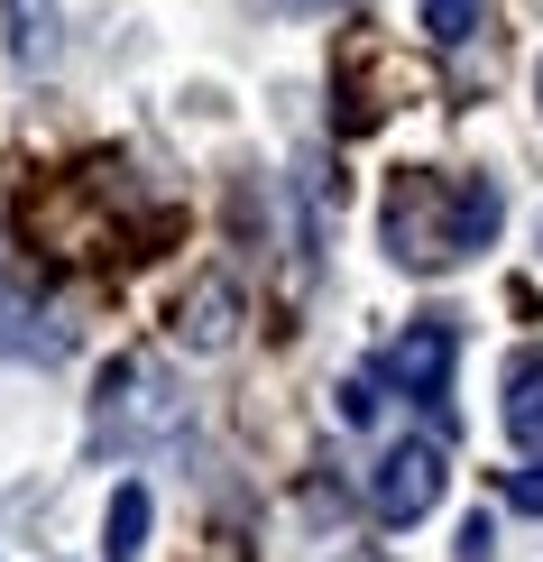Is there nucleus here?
Listing matches in <instances>:
<instances>
[{"label":"nucleus","mask_w":543,"mask_h":562,"mask_svg":"<svg viewBox=\"0 0 543 562\" xmlns=\"http://www.w3.org/2000/svg\"><path fill=\"white\" fill-rule=\"evenodd\" d=\"M534 92H543V75H534Z\"/></svg>","instance_id":"obj_15"},{"label":"nucleus","mask_w":543,"mask_h":562,"mask_svg":"<svg viewBox=\"0 0 543 562\" xmlns=\"http://www.w3.org/2000/svg\"><path fill=\"white\" fill-rule=\"evenodd\" d=\"M65 341H75V333H65L56 304H37V295H0V350H19V360H56Z\"/></svg>","instance_id":"obj_6"},{"label":"nucleus","mask_w":543,"mask_h":562,"mask_svg":"<svg viewBox=\"0 0 543 562\" xmlns=\"http://www.w3.org/2000/svg\"><path fill=\"white\" fill-rule=\"evenodd\" d=\"M92 425H102L111 452H129V442H157V434H176V387H167V369L157 360H111V379H102V406H92Z\"/></svg>","instance_id":"obj_3"},{"label":"nucleus","mask_w":543,"mask_h":562,"mask_svg":"<svg viewBox=\"0 0 543 562\" xmlns=\"http://www.w3.org/2000/svg\"><path fill=\"white\" fill-rule=\"evenodd\" d=\"M0 19H10V56L19 65L56 56V0H0Z\"/></svg>","instance_id":"obj_9"},{"label":"nucleus","mask_w":543,"mask_h":562,"mask_svg":"<svg viewBox=\"0 0 543 562\" xmlns=\"http://www.w3.org/2000/svg\"><path fill=\"white\" fill-rule=\"evenodd\" d=\"M415 19H423V37L433 46H470L488 29V0H415Z\"/></svg>","instance_id":"obj_10"},{"label":"nucleus","mask_w":543,"mask_h":562,"mask_svg":"<svg viewBox=\"0 0 543 562\" xmlns=\"http://www.w3.org/2000/svg\"><path fill=\"white\" fill-rule=\"evenodd\" d=\"M452 360H461V333H452V314H415L406 333L387 341L377 379H387L396 396H415V406H442V396H452Z\"/></svg>","instance_id":"obj_4"},{"label":"nucleus","mask_w":543,"mask_h":562,"mask_svg":"<svg viewBox=\"0 0 543 562\" xmlns=\"http://www.w3.org/2000/svg\"><path fill=\"white\" fill-rule=\"evenodd\" d=\"M341 415H350V425H369V415H377V379H350L341 387Z\"/></svg>","instance_id":"obj_12"},{"label":"nucleus","mask_w":543,"mask_h":562,"mask_svg":"<svg viewBox=\"0 0 543 562\" xmlns=\"http://www.w3.org/2000/svg\"><path fill=\"white\" fill-rule=\"evenodd\" d=\"M507 222V194L498 176H433V167H406L387 184V249L406 268H452L470 249H488Z\"/></svg>","instance_id":"obj_1"},{"label":"nucleus","mask_w":543,"mask_h":562,"mask_svg":"<svg viewBox=\"0 0 543 562\" xmlns=\"http://www.w3.org/2000/svg\"><path fill=\"white\" fill-rule=\"evenodd\" d=\"M507 442L543 461V350H516L507 360Z\"/></svg>","instance_id":"obj_7"},{"label":"nucleus","mask_w":543,"mask_h":562,"mask_svg":"<svg viewBox=\"0 0 543 562\" xmlns=\"http://www.w3.org/2000/svg\"><path fill=\"white\" fill-rule=\"evenodd\" d=\"M230 333H240V286L230 277H203L194 295H176V341L184 350H230Z\"/></svg>","instance_id":"obj_5"},{"label":"nucleus","mask_w":543,"mask_h":562,"mask_svg":"<svg viewBox=\"0 0 543 562\" xmlns=\"http://www.w3.org/2000/svg\"><path fill=\"white\" fill-rule=\"evenodd\" d=\"M534 259H543V222H534Z\"/></svg>","instance_id":"obj_14"},{"label":"nucleus","mask_w":543,"mask_h":562,"mask_svg":"<svg viewBox=\"0 0 543 562\" xmlns=\"http://www.w3.org/2000/svg\"><path fill=\"white\" fill-rule=\"evenodd\" d=\"M148 517H157L148 480H121V488H111V517H102V562H138V553H148Z\"/></svg>","instance_id":"obj_8"},{"label":"nucleus","mask_w":543,"mask_h":562,"mask_svg":"<svg viewBox=\"0 0 543 562\" xmlns=\"http://www.w3.org/2000/svg\"><path fill=\"white\" fill-rule=\"evenodd\" d=\"M516 507H525V517H543V471H516V488H507Z\"/></svg>","instance_id":"obj_13"},{"label":"nucleus","mask_w":543,"mask_h":562,"mask_svg":"<svg viewBox=\"0 0 543 562\" xmlns=\"http://www.w3.org/2000/svg\"><path fill=\"white\" fill-rule=\"evenodd\" d=\"M488 544H498V526H488V507H470V517H461V562H488Z\"/></svg>","instance_id":"obj_11"},{"label":"nucleus","mask_w":543,"mask_h":562,"mask_svg":"<svg viewBox=\"0 0 543 562\" xmlns=\"http://www.w3.org/2000/svg\"><path fill=\"white\" fill-rule=\"evenodd\" d=\"M442 488H452L442 442H433V434H406V442H387V452H377L369 507H377V526H423V517L442 507Z\"/></svg>","instance_id":"obj_2"}]
</instances>
